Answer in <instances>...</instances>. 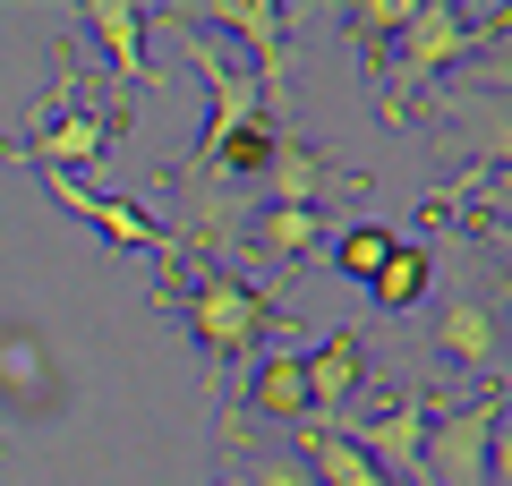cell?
Wrapping results in <instances>:
<instances>
[{"mask_svg": "<svg viewBox=\"0 0 512 486\" xmlns=\"http://www.w3.org/2000/svg\"><path fill=\"white\" fill-rule=\"evenodd\" d=\"M163 299H180V316H188V342L205 350V367H239L265 333H274V299L248 282V273H231V265H197V256H180V248H163Z\"/></svg>", "mask_w": 512, "mask_h": 486, "instance_id": "1", "label": "cell"}, {"mask_svg": "<svg viewBox=\"0 0 512 486\" xmlns=\"http://www.w3.org/2000/svg\"><path fill=\"white\" fill-rule=\"evenodd\" d=\"M478 35L504 43V35H512V9H487V18L470 26L453 0H419V9H410V26H402V43H393L376 69H367V77L384 86V120H410V94L436 86V77H453L461 60L478 52Z\"/></svg>", "mask_w": 512, "mask_h": 486, "instance_id": "2", "label": "cell"}, {"mask_svg": "<svg viewBox=\"0 0 512 486\" xmlns=\"http://www.w3.org/2000/svg\"><path fill=\"white\" fill-rule=\"evenodd\" d=\"M427 486H504V393H470L427 418Z\"/></svg>", "mask_w": 512, "mask_h": 486, "instance_id": "3", "label": "cell"}, {"mask_svg": "<svg viewBox=\"0 0 512 486\" xmlns=\"http://www.w3.org/2000/svg\"><path fill=\"white\" fill-rule=\"evenodd\" d=\"M171 26L188 35V69L205 77V103H214V120H205L197 154L180 162V188H197V180H214V154H222L231 137H248V128H265V94H256L248 77H239V69H231V60H222V52H214V43H205V35H197L188 18H171Z\"/></svg>", "mask_w": 512, "mask_h": 486, "instance_id": "4", "label": "cell"}, {"mask_svg": "<svg viewBox=\"0 0 512 486\" xmlns=\"http://www.w3.org/2000/svg\"><path fill=\"white\" fill-rule=\"evenodd\" d=\"M205 26H222V35H239L256 52L248 86L265 94V120L291 128V18H282L274 0H205ZM205 26H197V35H205Z\"/></svg>", "mask_w": 512, "mask_h": 486, "instance_id": "5", "label": "cell"}, {"mask_svg": "<svg viewBox=\"0 0 512 486\" xmlns=\"http://www.w3.org/2000/svg\"><path fill=\"white\" fill-rule=\"evenodd\" d=\"M111 137H120V111H86V103H69V111H43L26 137H0V162L9 154H26L35 171H94V162L111 154Z\"/></svg>", "mask_w": 512, "mask_h": 486, "instance_id": "6", "label": "cell"}, {"mask_svg": "<svg viewBox=\"0 0 512 486\" xmlns=\"http://www.w3.org/2000/svg\"><path fill=\"white\" fill-rule=\"evenodd\" d=\"M436 350L444 367L478 376L487 393H504V299H478V290H453L436 307Z\"/></svg>", "mask_w": 512, "mask_h": 486, "instance_id": "7", "label": "cell"}, {"mask_svg": "<svg viewBox=\"0 0 512 486\" xmlns=\"http://www.w3.org/2000/svg\"><path fill=\"white\" fill-rule=\"evenodd\" d=\"M265 205H308V214H325V197H359L367 171H342V162H325L299 128H274V154H265Z\"/></svg>", "mask_w": 512, "mask_h": 486, "instance_id": "8", "label": "cell"}, {"mask_svg": "<svg viewBox=\"0 0 512 486\" xmlns=\"http://www.w3.org/2000/svg\"><path fill=\"white\" fill-rule=\"evenodd\" d=\"M427 418H436L427 401L393 393V401H376V410H359L342 435H350V444H359L393 486H410V478H419V452H427Z\"/></svg>", "mask_w": 512, "mask_h": 486, "instance_id": "9", "label": "cell"}, {"mask_svg": "<svg viewBox=\"0 0 512 486\" xmlns=\"http://www.w3.org/2000/svg\"><path fill=\"white\" fill-rule=\"evenodd\" d=\"M248 418H265V427H299L308 418V384H299V350H265V359L248 367V393H239V410L222 418V444H248Z\"/></svg>", "mask_w": 512, "mask_h": 486, "instance_id": "10", "label": "cell"}, {"mask_svg": "<svg viewBox=\"0 0 512 486\" xmlns=\"http://www.w3.org/2000/svg\"><path fill=\"white\" fill-rule=\"evenodd\" d=\"M299 384H308V418L316 427H342V410L367 384V342L359 333H325L316 350H299Z\"/></svg>", "mask_w": 512, "mask_h": 486, "instance_id": "11", "label": "cell"}, {"mask_svg": "<svg viewBox=\"0 0 512 486\" xmlns=\"http://www.w3.org/2000/svg\"><path fill=\"white\" fill-rule=\"evenodd\" d=\"M77 26H86V35L111 52V77H120V94H154V86H163V77L146 69V26H154L146 9H128V0H94Z\"/></svg>", "mask_w": 512, "mask_h": 486, "instance_id": "12", "label": "cell"}, {"mask_svg": "<svg viewBox=\"0 0 512 486\" xmlns=\"http://www.w3.org/2000/svg\"><path fill=\"white\" fill-rule=\"evenodd\" d=\"M291 444H299V452H291V461H299V469H308V478H316V486H393V478H384V469H376V461H367V452H359V444H350V435H342V427H316V418H299V427H291Z\"/></svg>", "mask_w": 512, "mask_h": 486, "instance_id": "13", "label": "cell"}, {"mask_svg": "<svg viewBox=\"0 0 512 486\" xmlns=\"http://www.w3.org/2000/svg\"><path fill=\"white\" fill-rule=\"evenodd\" d=\"M239 239H248L256 265H299V256L325 239V214H308V205H256Z\"/></svg>", "mask_w": 512, "mask_h": 486, "instance_id": "14", "label": "cell"}, {"mask_svg": "<svg viewBox=\"0 0 512 486\" xmlns=\"http://www.w3.org/2000/svg\"><path fill=\"white\" fill-rule=\"evenodd\" d=\"M427 282H436V256H427L419 239H393V256L367 273V299H376V316H410V307L427 299Z\"/></svg>", "mask_w": 512, "mask_h": 486, "instance_id": "15", "label": "cell"}, {"mask_svg": "<svg viewBox=\"0 0 512 486\" xmlns=\"http://www.w3.org/2000/svg\"><path fill=\"white\" fill-rule=\"evenodd\" d=\"M410 9H419V0H359V9H342V35L359 43V60H367V69L384 60V43H402Z\"/></svg>", "mask_w": 512, "mask_h": 486, "instance_id": "16", "label": "cell"}, {"mask_svg": "<svg viewBox=\"0 0 512 486\" xmlns=\"http://www.w3.org/2000/svg\"><path fill=\"white\" fill-rule=\"evenodd\" d=\"M86 222H94V231L111 239V248H154V256L171 248V231H163L154 214H137L128 197H94V205H86Z\"/></svg>", "mask_w": 512, "mask_h": 486, "instance_id": "17", "label": "cell"}, {"mask_svg": "<svg viewBox=\"0 0 512 486\" xmlns=\"http://www.w3.org/2000/svg\"><path fill=\"white\" fill-rule=\"evenodd\" d=\"M384 256H393V231H376V222H350V231L333 239V273H342V282H367Z\"/></svg>", "mask_w": 512, "mask_h": 486, "instance_id": "18", "label": "cell"}, {"mask_svg": "<svg viewBox=\"0 0 512 486\" xmlns=\"http://www.w3.org/2000/svg\"><path fill=\"white\" fill-rule=\"evenodd\" d=\"M239 486H316V478H308V469H299L291 452L274 444V452H256V469H248V478H239Z\"/></svg>", "mask_w": 512, "mask_h": 486, "instance_id": "19", "label": "cell"}]
</instances>
